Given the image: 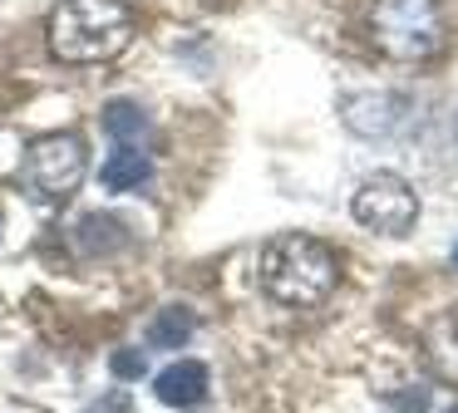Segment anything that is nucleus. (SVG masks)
Here are the masks:
<instances>
[{"label":"nucleus","mask_w":458,"mask_h":413,"mask_svg":"<svg viewBox=\"0 0 458 413\" xmlns=\"http://www.w3.org/2000/svg\"><path fill=\"white\" fill-rule=\"evenodd\" d=\"M114 379H143V369H148V359H143V350H119L109 359Z\"/></svg>","instance_id":"obj_12"},{"label":"nucleus","mask_w":458,"mask_h":413,"mask_svg":"<svg viewBox=\"0 0 458 413\" xmlns=\"http://www.w3.org/2000/svg\"><path fill=\"white\" fill-rule=\"evenodd\" d=\"M133 39V15L123 0H60L50 15V49L64 64H99L123 55Z\"/></svg>","instance_id":"obj_2"},{"label":"nucleus","mask_w":458,"mask_h":413,"mask_svg":"<svg viewBox=\"0 0 458 413\" xmlns=\"http://www.w3.org/2000/svg\"><path fill=\"white\" fill-rule=\"evenodd\" d=\"M375 39L394 59H428L444 45V20L434 0H379L375 5Z\"/></svg>","instance_id":"obj_4"},{"label":"nucleus","mask_w":458,"mask_h":413,"mask_svg":"<svg viewBox=\"0 0 458 413\" xmlns=\"http://www.w3.org/2000/svg\"><path fill=\"white\" fill-rule=\"evenodd\" d=\"M153 393H158V403H168V409H198V403L208 399V364L173 359L168 369L153 379Z\"/></svg>","instance_id":"obj_6"},{"label":"nucleus","mask_w":458,"mask_h":413,"mask_svg":"<svg viewBox=\"0 0 458 413\" xmlns=\"http://www.w3.org/2000/svg\"><path fill=\"white\" fill-rule=\"evenodd\" d=\"M192 330H198V315L188 305H168V310H158L148 320L143 340H148V350H182L192 340Z\"/></svg>","instance_id":"obj_9"},{"label":"nucleus","mask_w":458,"mask_h":413,"mask_svg":"<svg viewBox=\"0 0 458 413\" xmlns=\"http://www.w3.org/2000/svg\"><path fill=\"white\" fill-rule=\"evenodd\" d=\"M424 354H428V364H434L438 379L458 384V305L428 320V330H424Z\"/></svg>","instance_id":"obj_7"},{"label":"nucleus","mask_w":458,"mask_h":413,"mask_svg":"<svg viewBox=\"0 0 458 413\" xmlns=\"http://www.w3.org/2000/svg\"><path fill=\"white\" fill-rule=\"evenodd\" d=\"M444 413H458V403H454V409H444Z\"/></svg>","instance_id":"obj_15"},{"label":"nucleus","mask_w":458,"mask_h":413,"mask_svg":"<svg viewBox=\"0 0 458 413\" xmlns=\"http://www.w3.org/2000/svg\"><path fill=\"white\" fill-rule=\"evenodd\" d=\"M454 266H458V246H454Z\"/></svg>","instance_id":"obj_14"},{"label":"nucleus","mask_w":458,"mask_h":413,"mask_svg":"<svg viewBox=\"0 0 458 413\" xmlns=\"http://www.w3.org/2000/svg\"><path fill=\"white\" fill-rule=\"evenodd\" d=\"M104 133L119 148H133V138L148 133V114H143L139 104H129V98H114V104L104 108Z\"/></svg>","instance_id":"obj_11"},{"label":"nucleus","mask_w":458,"mask_h":413,"mask_svg":"<svg viewBox=\"0 0 458 413\" xmlns=\"http://www.w3.org/2000/svg\"><path fill=\"white\" fill-rule=\"evenodd\" d=\"M123 241H129V226H123L119 216L94 212V216H84V222L74 226V246H80L84 256H109V251H119Z\"/></svg>","instance_id":"obj_10"},{"label":"nucleus","mask_w":458,"mask_h":413,"mask_svg":"<svg viewBox=\"0 0 458 413\" xmlns=\"http://www.w3.org/2000/svg\"><path fill=\"white\" fill-rule=\"evenodd\" d=\"M148 177H153V157L139 153V148H114L99 167V182L109 187V192H133V187H143Z\"/></svg>","instance_id":"obj_8"},{"label":"nucleus","mask_w":458,"mask_h":413,"mask_svg":"<svg viewBox=\"0 0 458 413\" xmlns=\"http://www.w3.org/2000/svg\"><path fill=\"white\" fill-rule=\"evenodd\" d=\"M419 216V197L399 173H375L355 192V222H365L379 236H404Z\"/></svg>","instance_id":"obj_5"},{"label":"nucleus","mask_w":458,"mask_h":413,"mask_svg":"<svg viewBox=\"0 0 458 413\" xmlns=\"http://www.w3.org/2000/svg\"><path fill=\"white\" fill-rule=\"evenodd\" d=\"M84 138L80 133H45L21 157V192L30 202H64L84 182Z\"/></svg>","instance_id":"obj_3"},{"label":"nucleus","mask_w":458,"mask_h":413,"mask_svg":"<svg viewBox=\"0 0 458 413\" xmlns=\"http://www.w3.org/2000/svg\"><path fill=\"white\" fill-rule=\"evenodd\" d=\"M261 291L281 305H320L335 291V256L326 241L301 232H281L261 246Z\"/></svg>","instance_id":"obj_1"},{"label":"nucleus","mask_w":458,"mask_h":413,"mask_svg":"<svg viewBox=\"0 0 458 413\" xmlns=\"http://www.w3.org/2000/svg\"><path fill=\"white\" fill-rule=\"evenodd\" d=\"M84 413H133V393L129 389H109V393H99Z\"/></svg>","instance_id":"obj_13"}]
</instances>
